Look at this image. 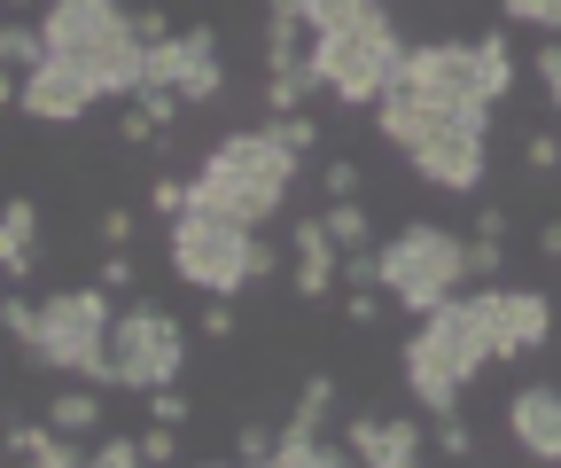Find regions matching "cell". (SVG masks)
Instances as JSON below:
<instances>
[{"instance_id": "1", "label": "cell", "mask_w": 561, "mask_h": 468, "mask_svg": "<svg viewBox=\"0 0 561 468\" xmlns=\"http://www.w3.org/2000/svg\"><path fill=\"white\" fill-rule=\"evenodd\" d=\"M500 359V336H491V320H483V297L453 289L437 312H421L413 328V344H405V390H413V407L421 414H460V390Z\"/></svg>"}, {"instance_id": "2", "label": "cell", "mask_w": 561, "mask_h": 468, "mask_svg": "<svg viewBox=\"0 0 561 468\" xmlns=\"http://www.w3.org/2000/svg\"><path fill=\"white\" fill-rule=\"evenodd\" d=\"M297 164H305V157L280 141V125H265V133H227V141L203 157V172L187 180V204L227 212V219H242V227H265V219H280V204H289Z\"/></svg>"}, {"instance_id": "3", "label": "cell", "mask_w": 561, "mask_h": 468, "mask_svg": "<svg viewBox=\"0 0 561 468\" xmlns=\"http://www.w3.org/2000/svg\"><path fill=\"white\" fill-rule=\"evenodd\" d=\"M382 117V141L430 180V187H453V195H476L483 172H491V149H483V125L491 117H468V110H437V102H413V94H382L375 102Z\"/></svg>"}, {"instance_id": "4", "label": "cell", "mask_w": 561, "mask_h": 468, "mask_svg": "<svg viewBox=\"0 0 561 468\" xmlns=\"http://www.w3.org/2000/svg\"><path fill=\"white\" fill-rule=\"evenodd\" d=\"M39 32H47V55L79 62L102 87V102H133L140 79H149V39H140V24L117 0H47Z\"/></svg>"}, {"instance_id": "5", "label": "cell", "mask_w": 561, "mask_h": 468, "mask_svg": "<svg viewBox=\"0 0 561 468\" xmlns=\"http://www.w3.org/2000/svg\"><path fill=\"white\" fill-rule=\"evenodd\" d=\"M398 94L413 102H437V110H468V117H491L515 87V55H507V32H483V39H421L405 47L398 62Z\"/></svg>"}, {"instance_id": "6", "label": "cell", "mask_w": 561, "mask_h": 468, "mask_svg": "<svg viewBox=\"0 0 561 468\" xmlns=\"http://www.w3.org/2000/svg\"><path fill=\"white\" fill-rule=\"evenodd\" d=\"M164 258H172V274H180L187 289H203V297H242V289H257L273 265H280V250H273L257 227H242V219H227V212H203V204H187V212L172 219Z\"/></svg>"}, {"instance_id": "7", "label": "cell", "mask_w": 561, "mask_h": 468, "mask_svg": "<svg viewBox=\"0 0 561 468\" xmlns=\"http://www.w3.org/2000/svg\"><path fill=\"white\" fill-rule=\"evenodd\" d=\"M305 62L320 71V87L343 110H375L390 94V79H398V62H405V39H398V24H390L382 0H359L335 32H312Z\"/></svg>"}, {"instance_id": "8", "label": "cell", "mask_w": 561, "mask_h": 468, "mask_svg": "<svg viewBox=\"0 0 561 468\" xmlns=\"http://www.w3.org/2000/svg\"><path fill=\"white\" fill-rule=\"evenodd\" d=\"M117 289H55L39 305V328H32V344L24 359L70 375V383H110V328H117Z\"/></svg>"}, {"instance_id": "9", "label": "cell", "mask_w": 561, "mask_h": 468, "mask_svg": "<svg viewBox=\"0 0 561 468\" xmlns=\"http://www.w3.org/2000/svg\"><path fill=\"white\" fill-rule=\"evenodd\" d=\"M460 282H468V242H460L453 227L413 219V227H398V235L382 242V289H390L398 312H413V320L437 312Z\"/></svg>"}, {"instance_id": "10", "label": "cell", "mask_w": 561, "mask_h": 468, "mask_svg": "<svg viewBox=\"0 0 561 468\" xmlns=\"http://www.w3.org/2000/svg\"><path fill=\"white\" fill-rule=\"evenodd\" d=\"M180 367H187V328L164 305H125L110 328V383L149 398V390L180 383Z\"/></svg>"}, {"instance_id": "11", "label": "cell", "mask_w": 561, "mask_h": 468, "mask_svg": "<svg viewBox=\"0 0 561 468\" xmlns=\"http://www.w3.org/2000/svg\"><path fill=\"white\" fill-rule=\"evenodd\" d=\"M149 79L172 87L180 102H219L227 94V55H219V32H172L149 47ZM140 79V87H149Z\"/></svg>"}, {"instance_id": "12", "label": "cell", "mask_w": 561, "mask_h": 468, "mask_svg": "<svg viewBox=\"0 0 561 468\" xmlns=\"http://www.w3.org/2000/svg\"><path fill=\"white\" fill-rule=\"evenodd\" d=\"M94 102H102V87L79 71V62H62V55H47L39 71H24V79H16V110H24V117H39V125H79Z\"/></svg>"}, {"instance_id": "13", "label": "cell", "mask_w": 561, "mask_h": 468, "mask_svg": "<svg viewBox=\"0 0 561 468\" xmlns=\"http://www.w3.org/2000/svg\"><path fill=\"white\" fill-rule=\"evenodd\" d=\"M507 437L530 453V460H561V390L553 383H523L507 398Z\"/></svg>"}, {"instance_id": "14", "label": "cell", "mask_w": 561, "mask_h": 468, "mask_svg": "<svg viewBox=\"0 0 561 468\" xmlns=\"http://www.w3.org/2000/svg\"><path fill=\"white\" fill-rule=\"evenodd\" d=\"M289 282H297V297H328L343 282V250H335L328 219H297L289 227Z\"/></svg>"}, {"instance_id": "15", "label": "cell", "mask_w": 561, "mask_h": 468, "mask_svg": "<svg viewBox=\"0 0 561 468\" xmlns=\"http://www.w3.org/2000/svg\"><path fill=\"white\" fill-rule=\"evenodd\" d=\"M9 460H32V468H79V460H94L70 430H55V422H24V414H9Z\"/></svg>"}, {"instance_id": "16", "label": "cell", "mask_w": 561, "mask_h": 468, "mask_svg": "<svg viewBox=\"0 0 561 468\" xmlns=\"http://www.w3.org/2000/svg\"><path fill=\"white\" fill-rule=\"evenodd\" d=\"M32 265H39V212L16 195V204L0 212V274H9V289L32 282Z\"/></svg>"}, {"instance_id": "17", "label": "cell", "mask_w": 561, "mask_h": 468, "mask_svg": "<svg viewBox=\"0 0 561 468\" xmlns=\"http://www.w3.org/2000/svg\"><path fill=\"white\" fill-rule=\"evenodd\" d=\"M312 87H320L312 62H273V71H265V110H273V117H289V110L312 102Z\"/></svg>"}, {"instance_id": "18", "label": "cell", "mask_w": 561, "mask_h": 468, "mask_svg": "<svg viewBox=\"0 0 561 468\" xmlns=\"http://www.w3.org/2000/svg\"><path fill=\"white\" fill-rule=\"evenodd\" d=\"M39 62H47V32L24 24V16H9V24H0V71L24 79V71H39Z\"/></svg>"}, {"instance_id": "19", "label": "cell", "mask_w": 561, "mask_h": 468, "mask_svg": "<svg viewBox=\"0 0 561 468\" xmlns=\"http://www.w3.org/2000/svg\"><path fill=\"white\" fill-rule=\"evenodd\" d=\"M47 422L70 430V437H94V430H102V390H94V383H87V390H55Z\"/></svg>"}, {"instance_id": "20", "label": "cell", "mask_w": 561, "mask_h": 468, "mask_svg": "<svg viewBox=\"0 0 561 468\" xmlns=\"http://www.w3.org/2000/svg\"><path fill=\"white\" fill-rule=\"evenodd\" d=\"M413 460H430V430H421L413 414L382 422V468H413Z\"/></svg>"}, {"instance_id": "21", "label": "cell", "mask_w": 561, "mask_h": 468, "mask_svg": "<svg viewBox=\"0 0 561 468\" xmlns=\"http://www.w3.org/2000/svg\"><path fill=\"white\" fill-rule=\"evenodd\" d=\"M320 219H328V235H335V250H367V242H375V227H367V212H359V204H351V195H343V204H328Z\"/></svg>"}, {"instance_id": "22", "label": "cell", "mask_w": 561, "mask_h": 468, "mask_svg": "<svg viewBox=\"0 0 561 468\" xmlns=\"http://www.w3.org/2000/svg\"><path fill=\"white\" fill-rule=\"evenodd\" d=\"M234 460H242V468H280V430L242 422V430H234Z\"/></svg>"}, {"instance_id": "23", "label": "cell", "mask_w": 561, "mask_h": 468, "mask_svg": "<svg viewBox=\"0 0 561 468\" xmlns=\"http://www.w3.org/2000/svg\"><path fill=\"white\" fill-rule=\"evenodd\" d=\"M500 16H507V24H530V32L553 39V32H561V0H500Z\"/></svg>"}, {"instance_id": "24", "label": "cell", "mask_w": 561, "mask_h": 468, "mask_svg": "<svg viewBox=\"0 0 561 468\" xmlns=\"http://www.w3.org/2000/svg\"><path fill=\"white\" fill-rule=\"evenodd\" d=\"M343 445H351V460H375L382 468V414H351L343 422Z\"/></svg>"}, {"instance_id": "25", "label": "cell", "mask_w": 561, "mask_h": 468, "mask_svg": "<svg viewBox=\"0 0 561 468\" xmlns=\"http://www.w3.org/2000/svg\"><path fill=\"white\" fill-rule=\"evenodd\" d=\"M500 242H507V235H476V242H468V282H500V265H507Z\"/></svg>"}, {"instance_id": "26", "label": "cell", "mask_w": 561, "mask_h": 468, "mask_svg": "<svg viewBox=\"0 0 561 468\" xmlns=\"http://www.w3.org/2000/svg\"><path fill=\"white\" fill-rule=\"evenodd\" d=\"M430 445H437L445 460H468V453H476V430H468L460 414H437V437H430Z\"/></svg>"}, {"instance_id": "27", "label": "cell", "mask_w": 561, "mask_h": 468, "mask_svg": "<svg viewBox=\"0 0 561 468\" xmlns=\"http://www.w3.org/2000/svg\"><path fill=\"white\" fill-rule=\"evenodd\" d=\"M530 79H538V87H546V102L561 110V39H546V47L530 55Z\"/></svg>"}, {"instance_id": "28", "label": "cell", "mask_w": 561, "mask_h": 468, "mask_svg": "<svg viewBox=\"0 0 561 468\" xmlns=\"http://www.w3.org/2000/svg\"><path fill=\"white\" fill-rule=\"evenodd\" d=\"M0 328H9L16 344H32V328H39V305H24V289H9V305H0Z\"/></svg>"}, {"instance_id": "29", "label": "cell", "mask_w": 561, "mask_h": 468, "mask_svg": "<svg viewBox=\"0 0 561 468\" xmlns=\"http://www.w3.org/2000/svg\"><path fill=\"white\" fill-rule=\"evenodd\" d=\"M133 460H149L140 437H94V468H133Z\"/></svg>"}, {"instance_id": "30", "label": "cell", "mask_w": 561, "mask_h": 468, "mask_svg": "<svg viewBox=\"0 0 561 468\" xmlns=\"http://www.w3.org/2000/svg\"><path fill=\"white\" fill-rule=\"evenodd\" d=\"M133 102H140V110H149V117H157V125H172V117H180V110H187V102H180V94H172V87H157V79H149V87H140V94H133Z\"/></svg>"}, {"instance_id": "31", "label": "cell", "mask_w": 561, "mask_h": 468, "mask_svg": "<svg viewBox=\"0 0 561 468\" xmlns=\"http://www.w3.org/2000/svg\"><path fill=\"white\" fill-rule=\"evenodd\" d=\"M280 141H289L297 157H312V149H320V125H312L305 110H289V117H280Z\"/></svg>"}, {"instance_id": "32", "label": "cell", "mask_w": 561, "mask_h": 468, "mask_svg": "<svg viewBox=\"0 0 561 468\" xmlns=\"http://www.w3.org/2000/svg\"><path fill=\"white\" fill-rule=\"evenodd\" d=\"M343 320H351V328H375V320H382V289H351V297H343Z\"/></svg>"}, {"instance_id": "33", "label": "cell", "mask_w": 561, "mask_h": 468, "mask_svg": "<svg viewBox=\"0 0 561 468\" xmlns=\"http://www.w3.org/2000/svg\"><path fill=\"white\" fill-rule=\"evenodd\" d=\"M523 164H530V172H553V164H561V133H530V141H523Z\"/></svg>"}, {"instance_id": "34", "label": "cell", "mask_w": 561, "mask_h": 468, "mask_svg": "<svg viewBox=\"0 0 561 468\" xmlns=\"http://www.w3.org/2000/svg\"><path fill=\"white\" fill-rule=\"evenodd\" d=\"M320 180H328V204H343V195H359V164H351V157H335V164H328Z\"/></svg>"}, {"instance_id": "35", "label": "cell", "mask_w": 561, "mask_h": 468, "mask_svg": "<svg viewBox=\"0 0 561 468\" xmlns=\"http://www.w3.org/2000/svg\"><path fill=\"white\" fill-rule=\"evenodd\" d=\"M149 422H172V430L187 422V398H180L172 383H164V390H149Z\"/></svg>"}, {"instance_id": "36", "label": "cell", "mask_w": 561, "mask_h": 468, "mask_svg": "<svg viewBox=\"0 0 561 468\" xmlns=\"http://www.w3.org/2000/svg\"><path fill=\"white\" fill-rule=\"evenodd\" d=\"M227 305H234V297H210V305H203V336H210V344L234 336V312H227Z\"/></svg>"}, {"instance_id": "37", "label": "cell", "mask_w": 561, "mask_h": 468, "mask_svg": "<svg viewBox=\"0 0 561 468\" xmlns=\"http://www.w3.org/2000/svg\"><path fill=\"white\" fill-rule=\"evenodd\" d=\"M94 282H102V289H133V250H110Z\"/></svg>"}, {"instance_id": "38", "label": "cell", "mask_w": 561, "mask_h": 468, "mask_svg": "<svg viewBox=\"0 0 561 468\" xmlns=\"http://www.w3.org/2000/svg\"><path fill=\"white\" fill-rule=\"evenodd\" d=\"M140 453H149V460H180V437H172V422H149V437H140Z\"/></svg>"}, {"instance_id": "39", "label": "cell", "mask_w": 561, "mask_h": 468, "mask_svg": "<svg viewBox=\"0 0 561 468\" xmlns=\"http://www.w3.org/2000/svg\"><path fill=\"white\" fill-rule=\"evenodd\" d=\"M149 204H157V219H180V212H187V187H180V180H157Z\"/></svg>"}, {"instance_id": "40", "label": "cell", "mask_w": 561, "mask_h": 468, "mask_svg": "<svg viewBox=\"0 0 561 468\" xmlns=\"http://www.w3.org/2000/svg\"><path fill=\"white\" fill-rule=\"evenodd\" d=\"M102 242L125 250V242H133V212H102Z\"/></svg>"}, {"instance_id": "41", "label": "cell", "mask_w": 561, "mask_h": 468, "mask_svg": "<svg viewBox=\"0 0 561 468\" xmlns=\"http://www.w3.org/2000/svg\"><path fill=\"white\" fill-rule=\"evenodd\" d=\"M133 24H140V39H149V47H157V39H172V24H164V9H140Z\"/></svg>"}, {"instance_id": "42", "label": "cell", "mask_w": 561, "mask_h": 468, "mask_svg": "<svg viewBox=\"0 0 561 468\" xmlns=\"http://www.w3.org/2000/svg\"><path fill=\"white\" fill-rule=\"evenodd\" d=\"M476 235H507V212L500 204H476Z\"/></svg>"}, {"instance_id": "43", "label": "cell", "mask_w": 561, "mask_h": 468, "mask_svg": "<svg viewBox=\"0 0 561 468\" xmlns=\"http://www.w3.org/2000/svg\"><path fill=\"white\" fill-rule=\"evenodd\" d=\"M538 258H553V265H561V219H546V227H538Z\"/></svg>"}, {"instance_id": "44", "label": "cell", "mask_w": 561, "mask_h": 468, "mask_svg": "<svg viewBox=\"0 0 561 468\" xmlns=\"http://www.w3.org/2000/svg\"><path fill=\"white\" fill-rule=\"evenodd\" d=\"M16 9H32V0H9V16H16Z\"/></svg>"}]
</instances>
